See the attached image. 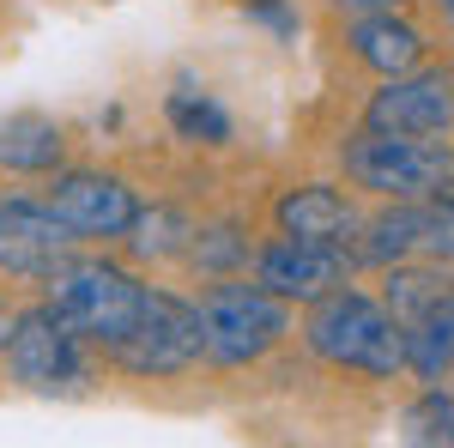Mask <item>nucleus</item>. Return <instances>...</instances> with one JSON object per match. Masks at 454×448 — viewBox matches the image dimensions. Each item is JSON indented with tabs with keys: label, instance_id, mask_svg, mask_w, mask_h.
<instances>
[{
	"label": "nucleus",
	"instance_id": "obj_12",
	"mask_svg": "<svg viewBox=\"0 0 454 448\" xmlns=\"http://www.w3.org/2000/svg\"><path fill=\"white\" fill-rule=\"evenodd\" d=\"M346 43H351V61L382 73V79L424 67V31L406 12H357L346 25Z\"/></svg>",
	"mask_w": 454,
	"mask_h": 448
},
{
	"label": "nucleus",
	"instance_id": "obj_17",
	"mask_svg": "<svg viewBox=\"0 0 454 448\" xmlns=\"http://www.w3.org/2000/svg\"><path fill=\"white\" fill-rule=\"evenodd\" d=\"M164 115H170L176 134L194 139V145H231V109L194 79H176V91L164 98Z\"/></svg>",
	"mask_w": 454,
	"mask_h": 448
},
{
	"label": "nucleus",
	"instance_id": "obj_1",
	"mask_svg": "<svg viewBox=\"0 0 454 448\" xmlns=\"http://www.w3.org/2000/svg\"><path fill=\"white\" fill-rule=\"evenodd\" d=\"M297 334L309 345V358H321L327 370L370 376V381L400 376V321L387 315V303L376 291L340 285V291L303 303V327Z\"/></svg>",
	"mask_w": 454,
	"mask_h": 448
},
{
	"label": "nucleus",
	"instance_id": "obj_6",
	"mask_svg": "<svg viewBox=\"0 0 454 448\" xmlns=\"http://www.w3.org/2000/svg\"><path fill=\"white\" fill-rule=\"evenodd\" d=\"M104 364H115L121 376H140V381L188 376L200 364V310L188 297L164 291V285H145V303L128 327V340L115 345Z\"/></svg>",
	"mask_w": 454,
	"mask_h": 448
},
{
	"label": "nucleus",
	"instance_id": "obj_16",
	"mask_svg": "<svg viewBox=\"0 0 454 448\" xmlns=\"http://www.w3.org/2000/svg\"><path fill=\"white\" fill-rule=\"evenodd\" d=\"M376 297H382L387 315H394V321L406 327V321H419V315H430V310H449V297H454V273H442L436 261H430V267H406V261H394Z\"/></svg>",
	"mask_w": 454,
	"mask_h": 448
},
{
	"label": "nucleus",
	"instance_id": "obj_14",
	"mask_svg": "<svg viewBox=\"0 0 454 448\" xmlns=\"http://www.w3.org/2000/svg\"><path fill=\"white\" fill-rule=\"evenodd\" d=\"M67 158V134L49 115H6L0 122V170L19 176H55Z\"/></svg>",
	"mask_w": 454,
	"mask_h": 448
},
{
	"label": "nucleus",
	"instance_id": "obj_11",
	"mask_svg": "<svg viewBox=\"0 0 454 448\" xmlns=\"http://www.w3.org/2000/svg\"><path fill=\"white\" fill-rule=\"evenodd\" d=\"M273 224H279V237L351 242L357 224H364V212H357V200H351L346 188H333V182H303V188H285L279 200H273Z\"/></svg>",
	"mask_w": 454,
	"mask_h": 448
},
{
	"label": "nucleus",
	"instance_id": "obj_26",
	"mask_svg": "<svg viewBox=\"0 0 454 448\" xmlns=\"http://www.w3.org/2000/svg\"><path fill=\"white\" fill-rule=\"evenodd\" d=\"M449 394H454V388H449Z\"/></svg>",
	"mask_w": 454,
	"mask_h": 448
},
{
	"label": "nucleus",
	"instance_id": "obj_25",
	"mask_svg": "<svg viewBox=\"0 0 454 448\" xmlns=\"http://www.w3.org/2000/svg\"><path fill=\"white\" fill-rule=\"evenodd\" d=\"M449 310H454V297H449Z\"/></svg>",
	"mask_w": 454,
	"mask_h": 448
},
{
	"label": "nucleus",
	"instance_id": "obj_19",
	"mask_svg": "<svg viewBox=\"0 0 454 448\" xmlns=\"http://www.w3.org/2000/svg\"><path fill=\"white\" fill-rule=\"evenodd\" d=\"M400 448H454V394L442 381L419 388L400 406Z\"/></svg>",
	"mask_w": 454,
	"mask_h": 448
},
{
	"label": "nucleus",
	"instance_id": "obj_10",
	"mask_svg": "<svg viewBox=\"0 0 454 448\" xmlns=\"http://www.w3.org/2000/svg\"><path fill=\"white\" fill-rule=\"evenodd\" d=\"M364 128L376 134H449L454 128V73L412 67L382 79V91L364 104Z\"/></svg>",
	"mask_w": 454,
	"mask_h": 448
},
{
	"label": "nucleus",
	"instance_id": "obj_8",
	"mask_svg": "<svg viewBox=\"0 0 454 448\" xmlns=\"http://www.w3.org/2000/svg\"><path fill=\"white\" fill-rule=\"evenodd\" d=\"M79 248L85 242L55 218V207L43 194H0V279H31V285H43Z\"/></svg>",
	"mask_w": 454,
	"mask_h": 448
},
{
	"label": "nucleus",
	"instance_id": "obj_18",
	"mask_svg": "<svg viewBox=\"0 0 454 448\" xmlns=\"http://www.w3.org/2000/svg\"><path fill=\"white\" fill-rule=\"evenodd\" d=\"M188 237H194V218L182 207H140L121 242H128L134 261H182L188 255Z\"/></svg>",
	"mask_w": 454,
	"mask_h": 448
},
{
	"label": "nucleus",
	"instance_id": "obj_9",
	"mask_svg": "<svg viewBox=\"0 0 454 448\" xmlns=\"http://www.w3.org/2000/svg\"><path fill=\"white\" fill-rule=\"evenodd\" d=\"M43 200L55 207V218L67 224L79 242H115L128 237L140 194L115 170H55V182L43 188Z\"/></svg>",
	"mask_w": 454,
	"mask_h": 448
},
{
	"label": "nucleus",
	"instance_id": "obj_22",
	"mask_svg": "<svg viewBox=\"0 0 454 448\" xmlns=\"http://www.w3.org/2000/svg\"><path fill=\"white\" fill-rule=\"evenodd\" d=\"M243 19H248V25H261V31H273L279 43H297V31H303L297 0H243Z\"/></svg>",
	"mask_w": 454,
	"mask_h": 448
},
{
	"label": "nucleus",
	"instance_id": "obj_21",
	"mask_svg": "<svg viewBox=\"0 0 454 448\" xmlns=\"http://www.w3.org/2000/svg\"><path fill=\"white\" fill-rule=\"evenodd\" d=\"M436 267H454V188L449 194H436V200H424V248Z\"/></svg>",
	"mask_w": 454,
	"mask_h": 448
},
{
	"label": "nucleus",
	"instance_id": "obj_13",
	"mask_svg": "<svg viewBox=\"0 0 454 448\" xmlns=\"http://www.w3.org/2000/svg\"><path fill=\"white\" fill-rule=\"evenodd\" d=\"M419 248H424V200H387L351 237L357 267H394V261H412Z\"/></svg>",
	"mask_w": 454,
	"mask_h": 448
},
{
	"label": "nucleus",
	"instance_id": "obj_4",
	"mask_svg": "<svg viewBox=\"0 0 454 448\" xmlns=\"http://www.w3.org/2000/svg\"><path fill=\"white\" fill-rule=\"evenodd\" d=\"M351 188L376 200H436L454 188V145L442 134H376L357 128L340 152Z\"/></svg>",
	"mask_w": 454,
	"mask_h": 448
},
{
	"label": "nucleus",
	"instance_id": "obj_23",
	"mask_svg": "<svg viewBox=\"0 0 454 448\" xmlns=\"http://www.w3.org/2000/svg\"><path fill=\"white\" fill-rule=\"evenodd\" d=\"M406 0H333V12H346V19H357V12H400Z\"/></svg>",
	"mask_w": 454,
	"mask_h": 448
},
{
	"label": "nucleus",
	"instance_id": "obj_15",
	"mask_svg": "<svg viewBox=\"0 0 454 448\" xmlns=\"http://www.w3.org/2000/svg\"><path fill=\"white\" fill-rule=\"evenodd\" d=\"M400 370H412L424 388L454 376V310H430L400 327Z\"/></svg>",
	"mask_w": 454,
	"mask_h": 448
},
{
	"label": "nucleus",
	"instance_id": "obj_3",
	"mask_svg": "<svg viewBox=\"0 0 454 448\" xmlns=\"http://www.w3.org/2000/svg\"><path fill=\"white\" fill-rule=\"evenodd\" d=\"M200 364L212 370H248L267 351H279L291 334V303H279L254 279H212L200 291Z\"/></svg>",
	"mask_w": 454,
	"mask_h": 448
},
{
	"label": "nucleus",
	"instance_id": "obj_7",
	"mask_svg": "<svg viewBox=\"0 0 454 448\" xmlns=\"http://www.w3.org/2000/svg\"><path fill=\"white\" fill-rule=\"evenodd\" d=\"M254 285H267L279 303H315L357 279L351 242H303V237H273L254 248Z\"/></svg>",
	"mask_w": 454,
	"mask_h": 448
},
{
	"label": "nucleus",
	"instance_id": "obj_24",
	"mask_svg": "<svg viewBox=\"0 0 454 448\" xmlns=\"http://www.w3.org/2000/svg\"><path fill=\"white\" fill-rule=\"evenodd\" d=\"M436 6H442V19H449V25H454V0H436Z\"/></svg>",
	"mask_w": 454,
	"mask_h": 448
},
{
	"label": "nucleus",
	"instance_id": "obj_20",
	"mask_svg": "<svg viewBox=\"0 0 454 448\" xmlns=\"http://www.w3.org/2000/svg\"><path fill=\"white\" fill-rule=\"evenodd\" d=\"M182 261H188L200 279H231V273H243L248 261H254V242H248L237 224H194Z\"/></svg>",
	"mask_w": 454,
	"mask_h": 448
},
{
	"label": "nucleus",
	"instance_id": "obj_5",
	"mask_svg": "<svg viewBox=\"0 0 454 448\" xmlns=\"http://www.w3.org/2000/svg\"><path fill=\"white\" fill-rule=\"evenodd\" d=\"M43 291H49V303L67 315L85 340L98 345V358H109L115 345L128 340V327H134V315L145 303V279H134L109 255H85V248L67 255L55 273L43 279Z\"/></svg>",
	"mask_w": 454,
	"mask_h": 448
},
{
	"label": "nucleus",
	"instance_id": "obj_2",
	"mask_svg": "<svg viewBox=\"0 0 454 448\" xmlns=\"http://www.w3.org/2000/svg\"><path fill=\"white\" fill-rule=\"evenodd\" d=\"M0 364H6V376L19 381L25 394L79 400V394H91V381H98V345L43 297V303L12 310L6 334H0Z\"/></svg>",
	"mask_w": 454,
	"mask_h": 448
}]
</instances>
